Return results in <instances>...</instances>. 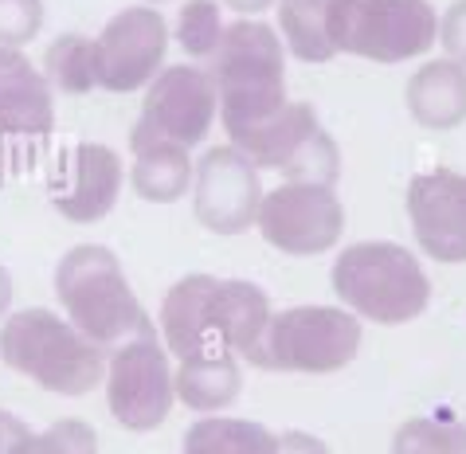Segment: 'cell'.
<instances>
[{"label":"cell","mask_w":466,"mask_h":454,"mask_svg":"<svg viewBox=\"0 0 466 454\" xmlns=\"http://www.w3.org/2000/svg\"><path fill=\"white\" fill-rule=\"evenodd\" d=\"M270 298L248 278L185 275L161 302V341L177 360L255 353L270 321Z\"/></svg>","instance_id":"1"},{"label":"cell","mask_w":466,"mask_h":454,"mask_svg":"<svg viewBox=\"0 0 466 454\" xmlns=\"http://www.w3.org/2000/svg\"><path fill=\"white\" fill-rule=\"evenodd\" d=\"M228 137L263 126L287 106V44L258 16L231 20L208 59Z\"/></svg>","instance_id":"2"},{"label":"cell","mask_w":466,"mask_h":454,"mask_svg":"<svg viewBox=\"0 0 466 454\" xmlns=\"http://www.w3.org/2000/svg\"><path fill=\"white\" fill-rule=\"evenodd\" d=\"M56 298L63 314L79 333H86L98 348L129 341V337L153 333L146 306L137 302L118 255L102 243H79L56 263Z\"/></svg>","instance_id":"3"},{"label":"cell","mask_w":466,"mask_h":454,"mask_svg":"<svg viewBox=\"0 0 466 454\" xmlns=\"http://www.w3.org/2000/svg\"><path fill=\"white\" fill-rule=\"evenodd\" d=\"M0 360L56 396H86L106 376V348L47 306H28L5 318Z\"/></svg>","instance_id":"4"},{"label":"cell","mask_w":466,"mask_h":454,"mask_svg":"<svg viewBox=\"0 0 466 454\" xmlns=\"http://www.w3.org/2000/svg\"><path fill=\"white\" fill-rule=\"evenodd\" d=\"M333 294L349 314L377 326H408L431 302V278L420 258L392 239H360L333 258Z\"/></svg>","instance_id":"5"},{"label":"cell","mask_w":466,"mask_h":454,"mask_svg":"<svg viewBox=\"0 0 466 454\" xmlns=\"http://www.w3.org/2000/svg\"><path fill=\"white\" fill-rule=\"evenodd\" d=\"M360 353V318L345 306H290L270 314L255 353V368L326 376L353 365Z\"/></svg>","instance_id":"6"},{"label":"cell","mask_w":466,"mask_h":454,"mask_svg":"<svg viewBox=\"0 0 466 454\" xmlns=\"http://www.w3.org/2000/svg\"><path fill=\"white\" fill-rule=\"evenodd\" d=\"M439 35V12L427 0H333L329 44L338 55L404 63Z\"/></svg>","instance_id":"7"},{"label":"cell","mask_w":466,"mask_h":454,"mask_svg":"<svg viewBox=\"0 0 466 454\" xmlns=\"http://www.w3.org/2000/svg\"><path fill=\"white\" fill-rule=\"evenodd\" d=\"M231 146L255 168H275L282 180H298V185L333 188L341 177V149L309 102H287L275 118L231 137Z\"/></svg>","instance_id":"8"},{"label":"cell","mask_w":466,"mask_h":454,"mask_svg":"<svg viewBox=\"0 0 466 454\" xmlns=\"http://www.w3.org/2000/svg\"><path fill=\"white\" fill-rule=\"evenodd\" d=\"M106 404L126 431H157L173 411V360L153 333L129 337L106 353Z\"/></svg>","instance_id":"9"},{"label":"cell","mask_w":466,"mask_h":454,"mask_svg":"<svg viewBox=\"0 0 466 454\" xmlns=\"http://www.w3.org/2000/svg\"><path fill=\"white\" fill-rule=\"evenodd\" d=\"M219 114V95L208 67L197 63H173L161 67L157 79L146 86L141 114L129 129V146L141 141H173V146H200L212 134Z\"/></svg>","instance_id":"10"},{"label":"cell","mask_w":466,"mask_h":454,"mask_svg":"<svg viewBox=\"0 0 466 454\" xmlns=\"http://www.w3.org/2000/svg\"><path fill=\"white\" fill-rule=\"evenodd\" d=\"M255 227L282 255H294V258L326 255L338 247V239L345 231V204L326 185L282 180L279 188L263 192Z\"/></svg>","instance_id":"11"},{"label":"cell","mask_w":466,"mask_h":454,"mask_svg":"<svg viewBox=\"0 0 466 454\" xmlns=\"http://www.w3.org/2000/svg\"><path fill=\"white\" fill-rule=\"evenodd\" d=\"M98 51V86L110 95H129L157 79L165 51H169V24L161 8L134 5L106 20L95 35Z\"/></svg>","instance_id":"12"},{"label":"cell","mask_w":466,"mask_h":454,"mask_svg":"<svg viewBox=\"0 0 466 454\" xmlns=\"http://www.w3.org/2000/svg\"><path fill=\"white\" fill-rule=\"evenodd\" d=\"M263 204L258 168L236 146H216L197 161L192 173V212L212 236H243L255 227Z\"/></svg>","instance_id":"13"},{"label":"cell","mask_w":466,"mask_h":454,"mask_svg":"<svg viewBox=\"0 0 466 454\" xmlns=\"http://www.w3.org/2000/svg\"><path fill=\"white\" fill-rule=\"evenodd\" d=\"M122 180L126 168L118 149L102 146V141H79V146L63 149V157L51 168L47 197L51 207L71 224H98L118 204Z\"/></svg>","instance_id":"14"},{"label":"cell","mask_w":466,"mask_h":454,"mask_svg":"<svg viewBox=\"0 0 466 454\" xmlns=\"http://www.w3.org/2000/svg\"><path fill=\"white\" fill-rule=\"evenodd\" d=\"M408 219L423 255L439 263H466V173H416L408 180Z\"/></svg>","instance_id":"15"},{"label":"cell","mask_w":466,"mask_h":454,"mask_svg":"<svg viewBox=\"0 0 466 454\" xmlns=\"http://www.w3.org/2000/svg\"><path fill=\"white\" fill-rule=\"evenodd\" d=\"M56 126V102L44 71L20 47H0V134L28 146Z\"/></svg>","instance_id":"16"},{"label":"cell","mask_w":466,"mask_h":454,"mask_svg":"<svg viewBox=\"0 0 466 454\" xmlns=\"http://www.w3.org/2000/svg\"><path fill=\"white\" fill-rule=\"evenodd\" d=\"M404 102L423 129H459L466 122V67L451 59H427L420 71H411Z\"/></svg>","instance_id":"17"},{"label":"cell","mask_w":466,"mask_h":454,"mask_svg":"<svg viewBox=\"0 0 466 454\" xmlns=\"http://www.w3.org/2000/svg\"><path fill=\"white\" fill-rule=\"evenodd\" d=\"M173 392L188 411L219 415L243 392L239 357H188L173 368Z\"/></svg>","instance_id":"18"},{"label":"cell","mask_w":466,"mask_h":454,"mask_svg":"<svg viewBox=\"0 0 466 454\" xmlns=\"http://www.w3.org/2000/svg\"><path fill=\"white\" fill-rule=\"evenodd\" d=\"M129 153H134L129 185H134V192L146 204H177L180 197H188L197 161L188 157L185 146H173V141H141V146H129Z\"/></svg>","instance_id":"19"},{"label":"cell","mask_w":466,"mask_h":454,"mask_svg":"<svg viewBox=\"0 0 466 454\" xmlns=\"http://www.w3.org/2000/svg\"><path fill=\"white\" fill-rule=\"evenodd\" d=\"M279 435L263 423L231 419V415H200L185 431L180 454H275Z\"/></svg>","instance_id":"20"},{"label":"cell","mask_w":466,"mask_h":454,"mask_svg":"<svg viewBox=\"0 0 466 454\" xmlns=\"http://www.w3.org/2000/svg\"><path fill=\"white\" fill-rule=\"evenodd\" d=\"M333 0H279V35L287 51L302 63H329L338 51L329 44Z\"/></svg>","instance_id":"21"},{"label":"cell","mask_w":466,"mask_h":454,"mask_svg":"<svg viewBox=\"0 0 466 454\" xmlns=\"http://www.w3.org/2000/svg\"><path fill=\"white\" fill-rule=\"evenodd\" d=\"M44 79L51 90L63 95H90L98 86V51L90 35L67 32L59 40H51L47 55H44Z\"/></svg>","instance_id":"22"},{"label":"cell","mask_w":466,"mask_h":454,"mask_svg":"<svg viewBox=\"0 0 466 454\" xmlns=\"http://www.w3.org/2000/svg\"><path fill=\"white\" fill-rule=\"evenodd\" d=\"M392 454H466V423L439 415L404 419L392 435Z\"/></svg>","instance_id":"23"},{"label":"cell","mask_w":466,"mask_h":454,"mask_svg":"<svg viewBox=\"0 0 466 454\" xmlns=\"http://www.w3.org/2000/svg\"><path fill=\"white\" fill-rule=\"evenodd\" d=\"M224 28L228 24H224V16H219L216 0H188L177 16V44L192 59H212Z\"/></svg>","instance_id":"24"},{"label":"cell","mask_w":466,"mask_h":454,"mask_svg":"<svg viewBox=\"0 0 466 454\" xmlns=\"http://www.w3.org/2000/svg\"><path fill=\"white\" fill-rule=\"evenodd\" d=\"M24 450L28 454H98V435L83 419H59L44 427L40 435L24 439Z\"/></svg>","instance_id":"25"},{"label":"cell","mask_w":466,"mask_h":454,"mask_svg":"<svg viewBox=\"0 0 466 454\" xmlns=\"http://www.w3.org/2000/svg\"><path fill=\"white\" fill-rule=\"evenodd\" d=\"M44 28V0H0V47H24Z\"/></svg>","instance_id":"26"},{"label":"cell","mask_w":466,"mask_h":454,"mask_svg":"<svg viewBox=\"0 0 466 454\" xmlns=\"http://www.w3.org/2000/svg\"><path fill=\"white\" fill-rule=\"evenodd\" d=\"M439 44H443L447 59L466 67V0H451L443 8V16H439Z\"/></svg>","instance_id":"27"},{"label":"cell","mask_w":466,"mask_h":454,"mask_svg":"<svg viewBox=\"0 0 466 454\" xmlns=\"http://www.w3.org/2000/svg\"><path fill=\"white\" fill-rule=\"evenodd\" d=\"M275 454H329V447L309 431H282Z\"/></svg>","instance_id":"28"},{"label":"cell","mask_w":466,"mask_h":454,"mask_svg":"<svg viewBox=\"0 0 466 454\" xmlns=\"http://www.w3.org/2000/svg\"><path fill=\"white\" fill-rule=\"evenodd\" d=\"M32 431H28V423L24 419H16L12 411H0V454H8L12 447L20 443V439H28Z\"/></svg>","instance_id":"29"},{"label":"cell","mask_w":466,"mask_h":454,"mask_svg":"<svg viewBox=\"0 0 466 454\" xmlns=\"http://www.w3.org/2000/svg\"><path fill=\"white\" fill-rule=\"evenodd\" d=\"M216 5H224L231 12H239V16H263L267 8H275L279 0H216Z\"/></svg>","instance_id":"30"},{"label":"cell","mask_w":466,"mask_h":454,"mask_svg":"<svg viewBox=\"0 0 466 454\" xmlns=\"http://www.w3.org/2000/svg\"><path fill=\"white\" fill-rule=\"evenodd\" d=\"M16 146H20V141H12L8 134H0V188H5V180H8V168L20 161L16 157Z\"/></svg>","instance_id":"31"},{"label":"cell","mask_w":466,"mask_h":454,"mask_svg":"<svg viewBox=\"0 0 466 454\" xmlns=\"http://www.w3.org/2000/svg\"><path fill=\"white\" fill-rule=\"evenodd\" d=\"M8 306H12V275L8 267H0V321L8 318Z\"/></svg>","instance_id":"32"},{"label":"cell","mask_w":466,"mask_h":454,"mask_svg":"<svg viewBox=\"0 0 466 454\" xmlns=\"http://www.w3.org/2000/svg\"><path fill=\"white\" fill-rule=\"evenodd\" d=\"M8 454H28V450H24V439H20V443H16V447H12Z\"/></svg>","instance_id":"33"},{"label":"cell","mask_w":466,"mask_h":454,"mask_svg":"<svg viewBox=\"0 0 466 454\" xmlns=\"http://www.w3.org/2000/svg\"><path fill=\"white\" fill-rule=\"evenodd\" d=\"M137 5H149L153 8V5H165V0H137Z\"/></svg>","instance_id":"34"}]
</instances>
